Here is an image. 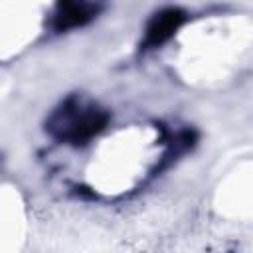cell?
Masks as SVG:
<instances>
[{
    "instance_id": "6da1fadb",
    "label": "cell",
    "mask_w": 253,
    "mask_h": 253,
    "mask_svg": "<svg viewBox=\"0 0 253 253\" xmlns=\"http://www.w3.org/2000/svg\"><path fill=\"white\" fill-rule=\"evenodd\" d=\"M105 121L107 117L97 109H71V111H63V115L57 117L55 128L59 136L71 142H81L91 138L95 132H99Z\"/></svg>"
},
{
    "instance_id": "3957f363",
    "label": "cell",
    "mask_w": 253,
    "mask_h": 253,
    "mask_svg": "<svg viewBox=\"0 0 253 253\" xmlns=\"http://www.w3.org/2000/svg\"><path fill=\"white\" fill-rule=\"evenodd\" d=\"M89 20V6L85 0H61L57 14V28L67 30L73 26H81Z\"/></svg>"
},
{
    "instance_id": "7a4b0ae2",
    "label": "cell",
    "mask_w": 253,
    "mask_h": 253,
    "mask_svg": "<svg viewBox=\"0 0 253 253\" xmlns=\"http://www.w3.org/2000/svg\"><path fill=\"white\" fill-rule=\"evenodd\" d=\"M182 20H184V14L174 8L156 14L146 30V45H160L162 42H166L178 30Z\"/></svg>"
}]
</instances>
